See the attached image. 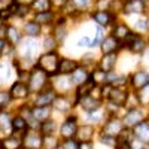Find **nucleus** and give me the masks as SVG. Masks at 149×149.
<instances>
[{"mask_svg": "<svg viewBox=\"0 0 149 149\" xmlns=\"http://www.w3.org/2000/svg\"><path fill=\"white\" fill-rule=\"evenodd\" d=\"M58 64H60V60L55 52H46L37 61V66L45 73H48V76H54V74L58 73Z\"/></svg>", "mask_w": 149, "mask_h": 149, "instance_id": "nucleus-1", "label": "nucleus"}, {"mask_svg": "<svg viewBox=\"0 0 149 149\" xmlns=\"http://www.w3.org/2000/svg\"><path fill=\"white\" fill-rule=\"evenodd\" d=\"M48 78H49L48 73H45L39 66H36L33 69V72L30 73V76H29V88H30V91H34V93L42 91L46 86Z\"/></svg>", "mask_w": 149, "mask_h": 149, "instance_id": "nucleus-2", "label": "nucleus"}, {"mask_svg": "<svg viewBox=\"0 0 149 149\" xmlns=\"http://www.w3.org/2000/svg\"><path fill=\"white\" fill-rule=\"evenodd\" d=\"M122 127H124L122 125V121L113 118V119L107 121V124H106L104 128H103V134L104 136H110V137H116V136H119L122 133V130H124Z\"/></svg>", "mask_w": 149, "mask_h": 149, "instance_id": "nucleus-3", "label": "nucleus"}, {"mask_svg": "<svg viewBox=\"0 0 149 149\" xmlns=\"http://www.w3.org/2000/svg\"><path fill=\"white\" fill-rule=\"evenodd\" d=\"M76 131H78V127H76V118L74 116L67 118V121L60 128V134L64 139H72L73 136H76Z\"/></svg>", "mask_w": 149, "mask_h": 149, "instance_id": "nucleus-4", "label": "nucleus"}, {"mask_svg": "<svg viewBox=\"0 0 149 149\" xmlns=\"http://www.w3.org/2000/svg\"><path fill=\"white\" fill-rule=\"evenodd\" d=\"M140 122H143V112L140 109H131L124 118V124L127 127H136Z\"/></svg>", "mask_w": 149, "mask_h": 149, "instance_id": "nucleus-5", "label": "nucleus"}, {"mask_svg": "<svg viewBox=\"0 0 149 149\" xmlns=\"http://www.w3.org/2000/svg\"><path fill=\"white\" fill-rule=\"evenodd\" d=\"M9 93H10V95L14 98H27L29 93H30V88H29L27 84L18 81V82H15L14 85H12V88H10Z\"/></svg>", "mask_w": 149, "mask_h": 149, "instance_id": "nucleus-6", "label": "nucleus"}, {"mask_svg": "<svg viewBox=\"0 0 149 149\" xmlns=\"http://www.w3.org/2000/svg\"><path fill=\"white\" fill-rule=\"evenodd\" d=\"M55 91L54 90H45L39 94V97L36 98V102H34V106H49V104H52L54 100H55Z\"/></svg>", "mask_w": 149, "mask_h": 149, "instance_id": "nucleus-7", "label": "nucleus"}, {"mask_svg": "<svg viewBox=\"0 0 149 149\" xmlns=\"http://www.w3.org/2000/svg\"><path fill=\"white\" fill-rule=\"evenodd\" d=\"M127 98H128L127 93L124 91V90H121V88H118V86H113L112 91H110V94H109V100L113 103V104H116V106L125 104Z\"/></svg>", "mask_w": 149, "mask_h": 149, "instance_id": "nucleus-8", "label": "nucleus"}, {"mask_svg": "<svg viewBox=\"0 0 149 149\" xmlns=\"http://www.w3.org/2000/svg\"><path fill=\"white\" fill-rule=\"evenodd\" d=\"M79 102H81L82 109L86 110V112H95V110L100 109V100H97V98L91 97L90 94L81 97V100H79Z\"/></svg>", "mask_w": 149, "mask_h": 149, "instance_id": "nucleus-9", "label": "nucleus"}, {"mask_svg": "<svg viewBox=\"0 0 149 149\" xmlns=\"http://www.w3.org/2000/svg\"><path fill=\"white\" fill-rule=\"evenodd\" d=\"M148 84H149V73L148 72L140 70V72H136L131 76V85L137 90L143 88V86L148 85Z\"/></svg>", "mask_w": 149, "mask_h": 149, "instance_id": "nucleus-10", "label": "nucleus"}, {"mask_svg": "<svg viewBox=\"0 0 149 149\" xmlns=\"http://www.w3.org/2000/svg\"><path fill=\"white\" fill-rule=\"evenodd\" d=\"M90 74H88V72H86L84 67H78L76 70H74L73 73H72V76H70V82H73L76 86H79V85H82V84H85L86 81H90Z\"/></svg>", "mask_w": 149, "mask_h": 149, "instance_id": "nucleus-11", "label": "nucleus"}, {"mask_svg": "<svg viewBox=\"0 0 149 149\" xmlns=\"http://www.w3.org/2000/svg\"><path fill=\"white\" fill-rule=\"evenodd\" d=\"M91 17H93V19L95 21V24H98L100 27H106V26H109L110 21L113 19V17L110 15V12H109V10H97V12H94Z\"/></svg>", "mask_w": 149, "mask_h": 149, "instance_id": "nucleus-12", "label": "nucleus"}, {"mask_svg": "<svg viewBox=\"0 0 149 149\" xmlns=\"http://www.w3.org/2000/svg\"><path fill=\"white\" fill-rule=\"evenodd\" d=\"M145 9L143 0H127L124 5V12L125 14H140Z\"/></svg>", "mask_w": 149, "mask_h": 149, "instance_id": "nucleus-13", "label": "nucleus"}, {"mask_svg": "<svg viewBox=\"0 0 149 149\" xmlns=\"http://www.w3.org/2000/svg\"><path fill=\"white\" fill-rule=\"evenodd\" d=\"M79 66L76 61H73V60H69V58H63V60H60V64H58V73L60 74H72L74 70H76Z\"/></svg>", "mask_w": 149, "mask_h": 149, "instance_id": "nucleus-14", "label": "nucleus"}, {"mask_svg": "<svg viewBox=\"0 0 149 149\" xmlns=\"http://www.w3.org/2000/svg\"><path fill=\"white\" fill-rule=\"evenodd\" d=\"M116 54L112 52V54H104L103 58L100 60V63H98V69H102L103 72H110L113 69V66L116 64Z\"/></svg>", "mask_w": 149, "mask_h": 149, "instance_id": "nucleus-15", "label": "nucleus"}, {"mask_svg": "<svg viewBox=\"0 0 149 149\" xmlns=\"http://www.w3.org/2000/svg\"><path fill=\"white\" fill-rule=\"evenodd\" d=\"M31 110H33V116L37 122L46 121L51 116V112H52L51 106H34V109H31Z\"/></svg>", "mask_w": 149, "mask_h": 149, "instance_id": "nucleus-16", "label": "nucleus"}, {"mask_svg": "<svg viewBox=\"0 0 149 149\" xmlns=\"http://www.w3.org/2000/svg\"><path fill=\"white\" fill-rule=\"evenodd\" d=\"M118 48H119V40L115 39L113 36H107L106 39L102 42V51H103V54L116 52Z\"/></svg>", "mask_w": 149, "mask_h": 149, "instance_id": "nucleus-17", "label": "nucleus"}, {"mask_svg": "<svg viewBox=\"0 0 149 149\" xmlns=\"http://www.w3.org/2000/svg\"><path fill=\"white\" fill-rule=\"evenodd\" d=\"M24 145L30 149H39L43 145V140L40 139L39 134L36 133H27L26 137H24Z\"/></svg>", "mask_w": 149, "mask_h": 149, "instance_id": "nucleus-18", "label": "nucleus"}, {"mask_svg": "<svg viewBox=\"0 0 149 149\" xmlns=\"http://www.w3.org/2000/svg\"><path fill=\"white\" fill-rule=\"evenodd\" d=\"M94 136V128L91 125H84L81 128H78L76 131V137L81 143H88Z\"/></svg>", "mask_w": 149, "mask_h": 149, "instance_id": "nucleus-19", "label": "nucleus"}, {"mask_svg": "<svg viewBox=\"0 0 149 149\" xmlns=\"http://www.w3.org/2000/svg\"><path fill=\"white\" fill-rule=\"evenodd\" d=\"M134 134L142 143H148L149 142V124L148 122H140L139 125H136Z\"/></svg>", "mask_w": 149, "mask_h": 149, "instance_id": "nucleus-20", "label": "nucleus"}, {"mask_svg": "<svg viewBox=\"0 0 149 149\" xmlns=\"http://www.w3.org/2000/svg\"><path fill=\"white\" fill-rule=\"evenodd\" d=\"M130 34H131V30L125 26V24H116L113 31H112V36H113L115 39H118L119 42H124Z\"/></svg>", "mask_w": 149, "mask_h": 149, "instance_id": "nucleus-21", "label": "nucleus"}, {"mask_svg": "<svg viewBox=\"0 0 149 149\" xmlns=\"http://www.w3.org/2000/svg\"><path fill=\"white\" fill-rule=\"evenodd\" d=\"M6 37L10 45H17L18 42H21V33L17 27H8L6 29Z\"/></svg>", "mask_w": 149, "mask_h": 149, "instance_id": "nucleus-22", "label": "nucleus"}, {"mask_svg": "<svg viewBox=\"0 0 149 149\" xmlns=\"http://www.w3.org/2000/svg\"><path fill=\"white\" fill-rule=\"evenodd\" d=\"M91 81H93L95 85H100V86L109 84V82H107V72H103L102 69L95 70V72L93 73V76H91Z\"/></svg>", "mask_w": 149, "mask_h": 149, "instance_id": "nucleus-23", "label": "nucleus"}, {"mask_svg": "<svg viewBox=\"0 0 149 149\" xmlns=\"http://www.w3.org/2000/svg\"><path fill=\"white\" fill-rule=\"evenodd\" d=\"M24 33H26L27 36H30L31 39L36 36H39L40 33V24H37L36 21H30L26 24V27H24Z\"/></svg>", "mask_w": 149, "mask_h": 149, "instance_id": "nucleus-24", "label": "nucleus"}, {"mask_svg": "<svg viewBox=\"0 0 149 149\" xmlns=\"http://www.w3.org/2000/svg\"><path fill=\"white\" fill-rule=\"evenodd\" d=\"M30 8L34 12H37V14H39V12H46L51 8V0H34Z\"/></svg>", "mask_w": 149, "mask_h": 149, "instance_id": "nucleus-25", "label": "nucleus"}, {"mask_svg": "<svg viewBox=\"0 0 149 149\" xmlns=\"http://www.w3.org/2000/svg\"><path fill=\"white\" fill-rule=\"evenodd\" d=\"M24 46H27V48H24V55L27 58L34 57V54L37 52V42L33 40V39H29V40L24 42Z\"/></svg>", "mask_w": 149, "mask_h": 149, "instance_id": "nucleus-26", "label": "nucleus"}, {"mask_svg": "<svg viewBox=\"0 0 149 149\" xmlns=\"http://www.w3.org/2000/svg\"><path fill=\"white\" fill-rule=\"evenodd\" d=\"M3 149H19L21 148V140L17 139V137H12V136H9V137H6L3 142H0Z\"/></svg>", "mask_w": 149, "mask_h": 149, "instance_id": "nucleus-27", "label": "nucleus"}, {"mask_svg": "<svg viewBox=\"0 0 149 149\" xmlns=\"http://www.w3.org/2000/svg\"><path fill=\"white\" fill-rule=\"evenodd\" d=\"M52 17H54V14L51 10H46V12H39V14H36V17H34V21L37 22V24H40V26H43V24H49L52 21Z\"/></svg>", "mask_w": 149, "mask_h": 149, "instance_id": "nucleus-28", "label": "nucleus"}, {"mask_svg": "<svg viewBox=\"0 0 149 149\" xmlns=\"http://www.w3.org/2000/svg\"><path fill=\"white\" fill-rule=\"evenodd\" d=\"M145 40L142 39L140 36H137L136 39L128 45V48L131 49V52H134V54H140V52H143V49H145Z\"/></svg>", "mask_w": 149, "mask_h": 149, "instance_id": "nucleus-29", "label": "nucleus"}, {"mask_svg": "<svg viewBox=\"0 0 149 149\" xmlns=\"http://www.w3.org/2000/svg\"><path fill=\"white\" fill-rule=\"evenodd\" d=\"M27 127H29V124L22 116H15L14 119H12V128H14L15 131H26Z\"/></svg>", "mask_w": 149, "mask_h": 149, "instance_id": "nucleus-30", "label": "nucleus"}, {"mask_svg": "<svg viewBox=\"0 0 149 149\" xmlns=\"http://www.w3.org/2000/svg\"><path fill=\"white\" fill-rule=\"evenodd\" d=\"M54 106H55L60 112H66V110H69V109L72 107L69 98H66V97H57L55 100H54Z\"/></svg>", "mask_w": 149, "mask_h": 149, "instance_id": "nucleus-31", "label": "nucleus"}, {"mask_svg": "<svg viewBox=\"0 0 149 149\" xmlns=\"http://www.w3.org/2000/svg\"><path fill=\"white\" fill-rule=\"evenodd\" d=\"M0 127H2L5 130V133H9L10 130H14L12 128V119L9 118L8 113H0Z\"/></svg>", "mask_w": 149, "mask_h": 149, "instance_id": "nucleus-32", "label": "nucleus"}, {"mask_svg": "<svg viewBox=\"0 0 149 149\" xmlns=\"http://www.w3.org/2000/svg\"><path fill=\"white\" fill-rule=\"evenodd\" d=\"M137 98H139V102H140L142 104H149V84L139 90Z\"/></svg>", "mask_w": 149, "mask_h": 149, "instance_id": "nucleus-33", "label": "nucleus"}, {"mask_svg": "<svg viewBox=\"0 0 149 149\" xmlns=\"http://www.w3.org/2000/svg\"><path fill=\"white\" fill-rule=\"evenodd\" d=\"M66 34H67V30L64 27V24H60L58 22V26L55 27V31H54V36H55L57 42H63L66 39Z\"/></svg>", "mask_w": 149, "mask_h": 149, "instance_id": "nucleus-34", "label": "nucleus"}, {"mask_svg": "<svg viewBox=\"0 0 149 149\" xmlns=\"http://www.w3.org/2000/svg\"><path fill=\"white\" fill-rule=\"evenodd\" d=\"M55 130V122L51 119H46L42 122V133L43 134H52Z\"/></svg>", "mask_w": 149, "mask_h": 149, "instance_id": "nucleus-35", "label": "nucleus"}, {"mask_svg": "<svg viewBox=\"0 0 149 149\" xmlns=\"http://www.w3.org/2000/svg\"><path fill=\"white\" fill-rule=\"evenodd\" d=\"M124 2H121V0H112L110 2V5L107 6L109 9V12H113V14H116V12H119V10H124Z\"/></svg>", "mask_w": 149, "mask_h": 149, "instance_id": "nucleus-36", "label": "nucleus"}, {"mask_svg": "<svg viewBox=\"0 0 149 149\" xmlns=\"http://www.w3.org/2000/svg\"><path fill=\"white\" fill-rule=\"evenodd\" d=\"M43 46L46 48L48 52H54V48L57 46V39L52 37V36H48L45 39V42H43Z\"/></svg>", "mask_w": 149, "mask_h": 149, "instance_id": "nucleus-37", "label": "nucleus"}, {"mask_svg": "<svg viewBox=\"0 0 149 149\" xmlns=\"http://www.w3.org/2000/svg\"><path fill=\"white\" fill-rule=\"evenodd\" d=\"M55 142H57V139L52 137L51 134H48V137L43 139V146H45V149H55V148L58 146Z\"/></svg>", "mask_w": 149, "mask_h": 149, "instance_id": "nucleus-38", "label": "nucleus"}, {"mask_svg": "<svg viewBox=\"0 0 149 149\" xmlns=\"http://www.w3.org/2000/svg\"><path fill=\"white\" fill-rule=\"evenodd\" d=\"M103 36H104L103 27L98 26V27H97V30H95V37L93 39V46H94V45H97V43H100V42H103V40H104V39H103Z\"/></svg>", "mask_w": 149, "mask_h": 149, "instance_id": "nucleus-39", "label": "nucleus"}, {"mask_svg": "<svg viewBox=\"0 0 149 149\" xmlns=\"http://www.w3.org/2000/svg\"><path fill=\"white\" fill-rule=\"evenodd\" d=\"M10 93H6V91H0V107L6 106L9 102H10Z\"/></svg>", "mask_w": 149, "mask_h": 149, "instance_id": "nucleus-40", "label": "nucleus"}, {"mask_svg": "<svg viewBox=\"0 0 149 149\" xmlns=\"http://www.w3.org/2000/svg\"><path fill=\"white\" fill-rule=\"evenodd\" d=\"M64 149H79L81 145L78 143V140H73V139H66L64 142Z\"/></svg>", "mask_w": 149, "mask_h": 149, "instance_id": "nucleus-41", "label": "nucleus"}, {"mask_svg": "<svg viewBox=\"0 0 149 149\" xmlns=\"http://www.w3.org/2000/svg\"><path fill=\"white\" fill-rule=\"evenodd\" d=\"M14 3H15L14 0H0V12L5 10V9H8V8H10Z\"/></svg>", "mask_w": 149, "mask_h": 149, "instance_id": "nucleus-42", "label": "nucleus"}, {"mask_svg": "<svg viewBox=\"0 0 149 149\" xmlns=\"http://www.w3.org/2000/svg\"><path fill=\"white\" fill-rule=\"evenodd\" d=\"M102 143H103V145H109V146H113V145H115V137H110V136H104V134H103Z\"/></svg>", "mask_w": 149, "mask_h": 149, "instance_id": "nucleus-43", "label": "nucleus"}, {"mask_svg": "<svg viewBox=\"0 0 149 149\" xmlns=\"http://www.w3.org/2000/svg\"><path fill=\"white\" fill-rule=\"evenodd\" d=\"M69 3V0H51V5L55 8H64Z\"/></svg>", "mask_w": 149, "mask_h": 149, "instance_id": "nucleus-44", "label": "nucleus"}, {"mask_svg": "<svg viewBox=\"0 0 149 149\" xmlns=\"http://www.w3.org/2000/svg\"><path fill=\"white\" fill-rule=\"evenodd\" d=\"M79 46H93V40H90V37H86V36H84L82 39L79 40V43H78Z\"/></svg>", "mask_w": 149, "mask_h": 149, "instance_id": "nucleus-45", "label": "nucleus"}, {"mask_svg": "<svg viewBox=\"0 0 149 149\" xmlns=\"http://www.w3.org/2000/svg\"><path fill=\"white\" fill-rule=\"evenodd\" d=\"M125 81H127V79L124 78V76H118L110 85H112V86H119V85H124V84H125Z\"/></svg>", "mask_w": 149, "mask_h": 149, "instance_id": "nucleus-46", "label": "nucleus"}, {"mask_svg": "<svg viewBox=\"0 0 149 149\" xmlns=\"http://www.w3.org/2000/svg\"><path fill=\"white\" fill-rule=\"evenodd\" d=\"M90 2H91V0H73V3L76 5L78 8H85V6H88Z\"/></svg>", "mask_w": 149, "mask_h": 149, "instance_id": "nucleus-47", "label": "nucleus"}, {"mask_svg": "<svg viewBox=\"0 0 149 149\" xmlns=\"http://www.w3.org/2000/svg\"><path fill=\"white\" fill-rule=\"evenodd\" d=\"M136 29H139V30H146V29H148V21H146V19L137 21V26H136Z\"/></svg>", "mask_w": 149, "mask_h": 149, "instance_id": "nucleus-48", "label": "nucleus"}, {"mask_svg": "<svg viewBox=\"0 0 149 149\" xmlns=\"http://www.w3.org/2000/svg\"><path fill=\"white\" fill-rule=\"evenodd\" d=\"M33 2H34V0H19V5H26V6H31L33 5Z\"/></svg>", "mask_w": 149, "mask_h": 149, "instance_id": "nucleus-49", "label": "nucleus"}, {"mask_svg": "<svg viewBox=\"0 0 149 149\" xmlns=\"http://www.w3.org/2000/svg\"><path fill=\"white\" fill-rule=\"evenodd\" d=\"M5 48H6V42H5V39L2 37V39H0V52H2Z\"/></svg>", "mask_w": 149, "mask_h": 149, "instance_id": "nucleus-50", "label": "nucleus"}, {"mask_svg": "<svg viewBox=\"0 0 149 149\" xmlns=\"http://www.w3.org/2000/svg\"><path fill=\"white\" fill-rule=\"evenodd\" d=\"M79 149H93V148H91V145H90V142H88V143H82Z\"/></svg>", "mask_w": 149, "mask_h": 149, "instance_id": "nucleus-51", "label": "nucleus"}, {"mask_svg": "<svg viewBox=\"0 0 149 149\" xmlns=\"http://www.w3.org/2000/svg\"><path fill=\"white\" fill-rule=\"evenodd\" d=\"M3 36H6V29H3L2 26H0V39H2Z\"/></svg>", "mask_w": 149, "mask_h": 149, "instance_id": "nucleus-52", "label": "nucleus"}, {"mask_svg": "<svg viewBox=\"0 0 149 149\" xmlns=\"http://www.w3.org/2000/svg\"><path fill=\"white\" fill-rule=\"evenodd\" d=\"M119 149H131V146H130V145H128V143H122V145H121V148H119Z\"/></svg>", "mask_w": 149, "mask_h": 149, "instance_id": "nucleus-53", "label": "nucleus"}, {"mask_svg": "<svg viewBox=\"0 0 149 149\" xmlns=\"http://www.w3.org/2000/svg\"><path fill=\"white\" fill-rule=\"evenodd\" d=\"M2 22H3V17H2V14H0V26H2Z\"/></svg>", "mask_w": 149, "mask_h": 149, "instance_id": "nucleus-54", "label": "nucleus"}, {"mask_svg": "<svg viewBox=\"0 0 149 149\" xmlns=\"http://www.w3.org/2000/svg\"><path fill=\"white\" fill-rule=\"evenodd\" d=\"M55 149H64V146H57Z\"/></svg>", "mask_w": 149, "mask_h": 149, "instance_id": "nucleus-55", "label": "nucleus"}, {"mask_svg": "<svg viewBox=\"0 0 149 149\" xmlns=\"http://www.w3.org/2000/svg\"><path fill=\"white\" fill-rule=\"evenodd\" d=\"M137 149H146V148H145V146H140V148H137Z\"/></svg>", "mask_w": 149, "mask_h": 149, "instance_id": "nucleus-56", "label": "nucleus"}, {"mask_svg": "<svg viewBox=\"0 0 149 149\" xmlns=\"http://www.w3.org/2000/svg\"><path fill=\"white\" fill-rule=\"evenodd\" d=\"M148 46H149V42H148Z\"/></svg>", "mask_w": 149, "mask_h": 149, "instance_id": "nucleus-57", "label": "nucleus"}]
</instances>
